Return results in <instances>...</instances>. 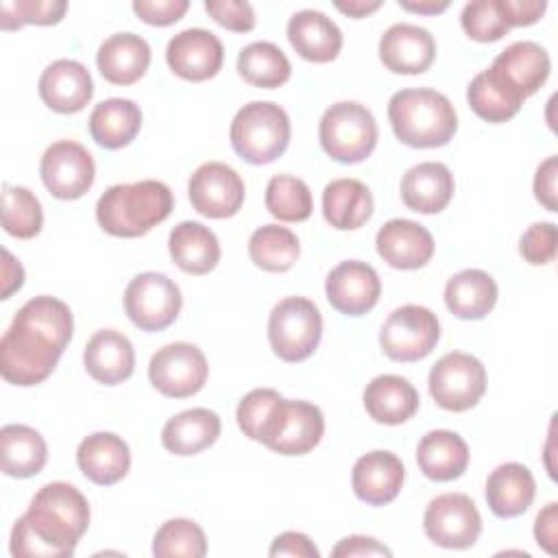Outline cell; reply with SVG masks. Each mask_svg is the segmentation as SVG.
I'll return each mask as SVG.
<instances>
[{
  "instance_id": "36",
  "label": "cell",
  "mask_w": 558,
  "mask_h": 558,
  "mask_svg": "<svg viewBox=\"0 0 558 558\" xmlns=\"http://www.w3.org/2000/svg\"><path fill=\"white\" fill-rule=\"evenodd\" d=\"M373 214V194L357 179H333L323 190V216L338 231L360 229Z\"/></svg>"
},
{
  "instance_id": "53",
  "label": "cell",
  "mask_w": 558,
  "mask_h": 558,
  "mask_svg": "<svg viewBox=\"0 0 558 558\" xmlns=\"http://www.w3.org/2000/svg\"><path fill=\"white\" fill-rule=\"evenodd\" d=\"M534 538L536 543L547 551L556 554V541H558V504L549 501L538 514L534 523Z\"/></svg>"
},
{
  "instance_id": "15",
  "label": "cell",
  "mask_w": 558,
  "mask_h": 558,
  "mask_svg": "<svg viewBox=\"0 0 558 558\" xmlns=\"http://www.w3.org/2000/svg\"><path fill=\"white\" fill-rule=\"evenodd\" d=\"M325 294L333 310L347 316L371 312L381 294L377 270L360 259L340 262L325 279Z\"/></svg>"
},
{
  "instance_id": "56",
  "label": "cell",
  "mask_w": 558,
  "mask_h": 558,
  "mask_svg": "<svg viewBox=\"0 0 558 558\" xmlns=\"http://www.w3.org/2000/svg\"><path fill=\"white\" fill-rule=\"evenodd\" d=\"M399 7L421 15H436L449 9L447 0H399Z\"/></svg>"
},
{
  "instance_id": "38",
  "label": "cell",
  "mask_w": 558,
  "mask_h": 558,
  "mask_svg": "<svg viewBox=\"0 0 558 558\" xmlns=\"http://www.w3.org/2000/svg\"><path fill=\"white\" fill-rule=\"evenodd\" d=\"M238 72L248 85L275 89L290 78L292 65L286 52L272 41H253L240 50Z\"/></svg>"
},
{
  "instance_id": "52",
  "label": "cell",
  "mask_w": 558,
  "mask_h": 558,
  "mask_svg": "<svg viewBox=\"0 0 558 558\" xmlns=\"http://www.w3.org/2000/svg\"><path fill=\"white\" fill-rule=\"evenodd\" d=\"M508 26H530L541 20L547 9L545 0H501Z\"/></svg>"
},
{
  "instance_id": "55",
  "label": "cell",
  "mask_w": 558,
  "mask_h": 558,
  "mask_svg": "<svg viewBox=\"0 0 558 558\" xmlns=\"http://www.w3.org/2000/svg\"><path fill=\"white\" fill-rule=\"evenodd\" d=\"M338 11H342L349 17H366L368 13L377 11L381 7V0H349V2H333Z\"/></svg>"
},
{
  "instance_id": "37",
  "label": "cell",
  "mask_w": 558,
  "mask_h": 558,
  "mask_svg": "<svg viewBox=\"0 0 558 558\" xmlns=\"http://www.w3.org/2000/svg\"><path fill=\"white\" fill-rule=\"evenodd\" d=\"M48 460V447L44 436L28 425L9 423L0 429V462L2 471L11 477H33Z\"/></svg>"
},
{
  "instance_id": "16",
  "label": "cell",
  "mask_w": 558,
  "mask_h": 558,
  "mask_svg": "<svg viewBox=\"0 0 558 558\" xmlns=\"http://www.w3.org/2000/svg\"><path fill=\"white\" fill-rule=\"evenodd\" d=\"M166 61L177 76L201 83L220 72L225 48L214 33L205 28H185L168 41Z\"/></svg>"
},
{
  "instance_id": "44",
  "label": "cell",
  "mask_w": 558,
  "mask_h": 558,
  "mask_svg": "<svg viewBox=\"0 0 558 558\" xmlns=\"http://www.w3.org/2000/svg\"><path fill=\"white\" fill-rule=\"evenodd\" d=\"M65 0H4L0 2V28L17 31L26 24L52 26L63 20Z\"/></svg>"
},
{
  "instance_id": "35",
  "label": "cell",
  "mask_w": 558,
  "mask_h": 558,
  "mask_svg": "<svg viewBox=\"0 0 558 558\" xmlns=\"http://www.w3.org/2000/svg\"><path fill=\"white\" fill-rule=\"evenodd\" d=\"M466 100L477 118L499 124L514 118L525 98L501 74L486 68L469 83Z\"/></svg>"
},
{
  "instance_id": "31",
  "label": "cell",
  "mask_w": 558,
  "mask_h": 558,
  "mask_svg": "<svg viewBox=\"0 0 558 558\" xmlns=\"http://www.w3.org/2000/svg\"><path fill=\"white\" fill-rule=\"evenodd\" d=\"M168 251L172 262L187 275H207L220 262L216 233L194 220H183L170 231Z\"/></svg>"
},
{
  "instance_id": "1",
  "label": "cell",
  "mask_w": 558,
  "mask_h": 558,
  "mask_svg": "<svg viewBox=\"0 0 558 558\" xmlns=\"http://www.w3.org/2000/svg\"><path fill=\"white\" fill-rule=\"evenodd\" d=\"M74 318L70 307L48 294L26 301L0 340V373L9 384L37 386L50 377L68 342Z\"/></svg>"
},
{
  "instance_id": "19",
  "label": "cell",
  "mask_w": 558,
  "mask_h": 558,
  "mask_svg": "<svg viewBox=\"0 0 558 558\" xmlns=\"http://www.w3.org/2000/svg\"><path fill=\"white\" fill-rule=\"evenodd\" d=\"M379 59L395 74H421L436 59L434 35L418 24H392L379 39Z\"/></svg>"
},
{
  "instance_id": "22",
  "label": "cell",
  "mask_w": 558,
  "mask_h": 558,
  "mask_svg": "<svg viewBox=\"0 0 558 558\" xmlns=\"http://www.w3.org/2000/svg\"><path fill=\"white\" fill-rule=\"evenodd\" d=\"M83 364L92 379L105 386H116L133 375L135 351L122 331L100 329L87 340Z\"/></svg>"
},
{
  "instance_id": "23",
  "label": "cell",
  "mask_w": 558,
  "mask_h": 558,
  "mask_svg": "<svg viewBox=\"0 0 558 558\" xmlns=\"http://www.w3.org/2000/svg\"><path fill=\"white\" fill-rule=\"evenodd\" d=\"M290 46L312 63H329L342 50V31L323 11L303 9L288 20Z\"/></svg>"
},
{
  "instance_id": "10",
  "label": "cell",
  "mask_w": 558,
  "mask_h": 558,
  "mask_svg": "<svg viewBox=\"0 0 558 558\" xmlns=\"http://www.w3.org/2000/svg\"><path fill=\"white\" fill-rule=\"evenodd\" d=\"M183 305L179 286L163 272H140L124 290V312L142 331L170 327Z\"/></svg>"
},
{
  "instance_id": "42",
  "label": "cell",
  "mask_w": 558,
  "mask_h": 558,
  "mask_svg": "<svg viewBox=\"0 0 558 558\" xmlns=\"http://www.w3.org/2000/svg\"><path fill=\"white\" fill-rule=\"evenodd\" d=\"M281 403L283 397L272 388H255L246 392L235 410V418L244 436L264 445L277 423Z\"/></svg>"
},
{
  "instance_id": "50",
  "label": "cell",
  "mask_w": 558,
  "mask_h": 558,
  "mask_svg": "<svg viewBox=\"0 0 558 558\" xmlns=\"http://www.w3.org/2000/svg\"><path fill=\"white\" fill-rule=\"evenodd\" d=\"M333 558H368V556H386L390 558L392 551L379 543L373 536H362V534H353L342 538L333 549H331Z\"/></svg>"
},
{
  "instance_id": "21",
  "label": "cell",
  "mask_w": 558,
  "mask_h": 558,
  "mask_svg": "<svg viewBox=\"0 0 558 558\" xmlns=\"http://www.w3.org/2000/svg\"><path fill=\"white\" fill-rule=\"evenodd\" d=\"M405 480V466L392 451H368L353 464L351 486L357 499L368 506L390 504Z\"/></svg>"
},
{
  "instance_id": "48",
  "label": "cell",
  "mask_w": 558,
  "mask_h": 558,
  "mask_svg": "<svg viewBox=\"0 0 558 558\" xmlns=\"http://www.w3.org/2000/svg\"><path fill=\"white\" fill-rule=\"evenodd\" d=\"M190 9L187 0H135V15L150 26H170L179 22Z\"/></svg>"
},
{
  "instance_id": "14",
  "label": "cell",
  "mask_w": 558,
  "mask_h": 558,
  "mask_svg": "<svg viewBox=\"0 0 558 558\" xmlns=\"http://www.w3.org/2000/svg\"><path fill=\"white\" fill-rule=\"evenodd\" d=\"M242 177L222 161H207L198 166L187 183L192 207L205 218H231L244 203Z\"/></svg>"
},
{
  "instance_id": "54",
  "label": "cell",
  "mask_w": 558,
  "mask_h": 558,
  "mask_svg": "<svg viewBox=\"0 0 558 558\" xmlns=\"http://www.w3.org/2000/svg\"><path fill=\"white\" fill-rule=\"evenodd\" d=\"M0 299H9L15 290L24 286V268L22 264L11 255V251L2 248V270H0Z\"/></svg>"
},
{
  "instance_id": "13",
  "label": "cell",
  "mask_w": 558,
  "mask_h": 558,
  "mask_svg": "<svg viewBox=\"0 0 558 558\" xmlns=\"http://www.w3.org/2000/svg\"><path fill=\"white\" fill-rule=\"evenodd\" d=\"M39 174L54 198L76 201L94 185L96 166L83 144L61 140L50 144L41 155Z\"/></svg>"
},
{
  "instance_id": "8",
  "label": "cell",
  "mask_w": 558,
  "mask_h": 558,
  "mask_svg": "<svg viewBox=\"0 0 558 558\" xmlns=\"http://www.w3.org/2000/svg\"><path fill=\"white\" fill-rule=\"evenodd\" d=\"M438 338L440 323L429 307L401 305L384 320L379 347L395 362H418L436 349Z\"/></svg>"
},
{
  "instance_id": "2",
  "label": "cell",
  "mask_w": 558,
  "mask_h": 558,
  "mask_svg": "<svg viewBox=\"0 0 558 558\" xmlns=\"http://www.w3.org/2000/svg\"><path fill=\"white\" fill-rule=\"evenodd\" d=\"M87 525L85 495L68 482H48L15 521L9 549L15 558H65L74 554Z\"/></svg>"
},
{
  "instance_id": "43",
  "label": "cell",
  "mask_w": 558,
  "mask_h": 558,
  "mask_svg": "<svg viewBox=\"0 0 558 558\" xmlns=\"http://www.w3.org/2000/svg\"><path fill=\"white\" fill-rule=\"evenodd\" d=\"M153 554L157 558H203L207 554V538L203 527L192 519H168L155 532Z\"/></svg>"
},
{
  "instance_id": "45",
  "label": "cell",
  "mask_w": 558,
  "mask_h": 558,
  "mask_svg": "<svg viewBox=\"0 0 558 558\" xmlns=\"http://www.w3.org/2000/svg\"><path fill=\"white\" fill-rule=\"evenodd\" d=\"M462 31L482 44L501 39L510 26L506 22L501 0H473L462 7L460 13Z\"/></svg>"
},
{
  "instance_id": "24",
  "label": "cell",
  "mask_w": 558,
  "mask_h": 558,
  "mask_svg": "<svg viewBox=\"0 0 558 558\" xmlns=\"http://www.w3.org/2000/svg\"><path fill=\"white\" fill-rule=\"evenodd\" d=\"M76 464L89 482L111 486L129 473L131 451L118 434L96 432L81 440L76 449Z\"/></svg>"
},
{
  "instance_id": "26",
  "label": "cell",
  "mask_w": 558,
  "mask_h": 558,
  "mask_svg": "<svg viewBox=\"0 0 558 558\" xmlns=\"http://www.w3.org/2000/svg\"><path fill=\"white\" fill-rule=\"evenodd\" d=\"M453 190V174L440 161H421L401 179V201L408 209L418 214L442 211L449 205Z\"/></svg>"
},
{
  "instance_id": "28",
  "label": "cell",
  "mask_w": 558,
  "mask_h": 558,
  "mask_svg": "<svg viewBox=\"0 0 558 558\" xmlns=\"http://www.w3.org/2000/svg\"><path fill=\"white\" fill-rule=\"evenodd\" d=\"M490 68L501 74L523 98H527L547 81L551 61L541 44L514 41L495 57Z\"/></svg>"
},
{
  "instance_id": "7",
  "label": "cell",
  "mask_w": 558,
  "mask_h": 558,
  "mask_svg": "<svg viewBox=\"0 0 558 558\" xmlns=\"http://www.w3.org/2000/svg\"><path fill=\"white\" fill-rule=\"evenodd\" d=\"M323 336V316L314 301L305 296L281 299L268 316V340L283 362L307 360Z\"/></svg>"
},
{
  "instance_id": "20",
  "label": "cell",
  "mask_w": 558,
  "mask_h": 558,
  "mask_svg": "<svg viewBox=\"0 0 558 558\" xmlns=\"http://www.w3.org/2000/svg\"><path fill=\"white\" fill-rule=\"evenodd\" d=\"M375 246L379 257L399 270L423 268L434 255L432 233L423 225L408 218L388 220L377 231Z\"/></svg>"
},
{
  "instance_id": "39",
  "label": "cell",
  "mask_w": 558,
  "mask_h": 558,
  "mask_svg": "<svg viewBox=\"0 0 558 558\" xmlns=\"http://www.w3.org/2000/svg\"><path fill=\"white\" fill-rule=\"evenodd\" d=\"M299 238L279 225H264L248 238V255L253 264L266 272H286L299 259Z\"/></svg>"
},
{
  "instance_id": "29",
  "label": "cell",
  "mask_w": 558,
  "mask_h": 558,
  "mask_svg": "<svg viewBox=\"0 0 558 558\" xmlns=\"http://www.w3.org/2000/svg\"><path fill=\"white\" fill-rule=\"evenodd\" d=\"M364 408L368 416L384 425H401L418 410L416 388L401 375H377L364 388Z\"/></svg>"
},
{
  "instance_id": "40",
  "label": "cell",
  "mask_w": 558,
  "mask_h": 558,
  "mask_svg": "<svg viewBox=\"0 0 558 558\" xmlns=\"http://www.w3.org/2000/svg\"><path fill=\"white\" fill-rule=\"evenodd\" d=\"M264 203L266 209L283 222H303L314 209L307 183L292 174H275L266 185Z\"/></svg>"
},
{
  "instance_id": "6",
  "label": "cell",
  "mask_w": 558,
  "mask_h": 558,
  "mask_svg": "<svg viewBox=\"0 0 558 558\" xmlns=\"http://www.w3.org/2000/svg\"><path fill=\"white\" fill-rule=\"evenodd\" d=\"M318 137L323 150L338 163L364 161L377 144V122L371 109L360 102L342 100L325 109Z\"/></svg>"
},
{
  "instance_id": "47",
  "label": "cell",
  "mask_w": 558,
  "mask_h": 558,
  "mask_svg": "<svg viewBox=\"0 0 558 558\" xmlns=\"http://www.w3.org/2000/svg\"><path fill=\"white\" fill-rule=\"evenodd\" d=\"M205 11L227 31L248 33L255 28V11L244 0H205Z\"/></svg>"
},
{
  "instance_id": "27",
  "label": "cell",
  "mask_w": 558,
  "mask_h": 558,
  "mask_svg": "<svg viewBox=\"0 0 558 558\" xmlns=\"http://www.w3.org/2000/svg\"><path fill=\"white\" fill-rule=\"evenodd\" d=\"M536 497L532 471L519 462L499 464L486 480V501L495 517L514 519L523 514Z\"/></svg>"
},
{
  "instance_id": "3",
  "label": "cell",
  "mask_w": 558,
  "mask_h": 558,
  "mask_svg": "<svg viewBox=\"0 0 558 558\" xmlns=\"http://www.w3.org/2000/svg\"><path fill=\"white\" fill-rule=\"evenodd\" d=\"M174 207V196L163 181L144 179L105 190L96 203V220L116 238H140L163 222Z\"/></svg>"
},
{
  "instance_id": "12",
  "label": "cell",
  "mask_w": 558,
  "mask_h": 558,
  "mask_svg": "<svg viewBox=\"0 0 558 558\" xmlns=\"http://www.w3.org/2000/svg\"><path fill=\"white\" fill-rule=\"evenodd\" d=\"M423 530L427 538L440 547L466 549L480 538L482 517L469 495L442 493L427 504Z\"/></svg>"
},
{
  "instance_id": "46",
  "label": "cell",
  "mask_w": 558,
  "mask_h": 558,
  "mask_svg": "<svg viewBox=\"0 0 558 558\" xmlns=\"http://www.w3.org/2000/svg\"><path fill=\"white\" fill-rule=\"evenodd\" d=\"M556 251H558V227L554 222H534L523 231L519 240V253L532 266H545L554 262Z\"/></svg>"
},
{
  "instance_id": "4",
  "label": "cell",
  "mask_w": 558,
  "mask_h": 558,
  "mask_svg": "<svg viewBox=\"0 0 558 558\" xmlns=\"http://www.w3.org/2000/svg\"><path fill=\"white\" fill-rule=\"evenodd\" d=\"M388 120L401 144L436 148L449 144L458 131V113L436 89H401L388 100Z\"/></svg>"
},
{
  "instance_id": "32",
  "label": "cell",
  "mask_w": 558,
  "mask_h": 558,
  "mask_svg": "<svg viewBox=\"0 0 558 558\" xmlns=\"http://www.w3.org/2000/svg\"><path fill=\"white\" fill-rule=\"evenodd\" d=\"M416 462L425 477L434 482H451L466 471L469 447L456 432L432 429L418 440Z\"/></svg>"
},
{
  "instance_id": "33",
  "label": "cell",
  "mask_w": 558,
  "mask_h": 558,
  "mask_svg": "<svg viewBox=\"0 0 558 558\" xmlns=\"http://www.w3.org/2000/svg\"><path fill=\"white\" fill-rule=\"evenodd\" d=\"M220 427V416L214 410H183L166 421L161 429V445L174 456H194L218 440Z\"/></svg>"
},
{
  "instance_id": "49",
  "label": "cell",
  "mask_w": 558,
  "mask_h": 558,
  "mask_svg": "<svg viewBox=\"0 0 558 558\" xmlns=\"http://www.w3.org/2000/svg\"><path fill=\"white\" fill-rule=\"evenodd\" d=\"M556 179H558V157H547L534 174V196L547 211H558V192H556Z\"/></svg>"
},
{
  "instance_id": "41",
  "label": "cell",
  "mask_w": 558,
  "mask_h": 558,
  "mask_svg": "<svg viewBox=\"0 0 558 558\" xmlns=\"http://www.w3.org/2000/svg\"><path fill=\"white\" fill-rule=\"evenodd\" d=\"M44 211L37 196L22 185H2V227L9 235L31 240L41 231Z\"/></svg>"
},
{
  "instance_id": "18",
  "label": "cell",
  "mask_w": 558,
  "mask_h": 558,
  "mask_svg": "<svg viewBox=\"0 0 558 558\" xmlns=\"http://www.w3.org/2000/svg\"><path fill=\"white\" fill-rule=\"evenodd\" d=\"M39 98L57 113H78L94 96L89 70L74 59L52 61L39 76Z\"/></svg>"
},
{
  "instance_id": "51",
  "label": "cell",
  "mask_w": 558,
  "mask_h": 558,
  "mask_svg": "<svg viewBox=\"0 0 558 558\" xmlns=\"http://www.w3.org/2000/svg\"><path fill=\"white\" fill-rule=\"evenodd\" d=\"M268 554H270L272 558H277V556L318 558V556H320L318 547H316V545L310 541V536L303 534V532H283V534H279V536L272 541Z\"/></svg>"
},
{
  "instance_id": "9",
  "label": "cell",
  "mask_w": 558,
  "mask_h": 558,
  "mask_svg": "<svg viewBox=\"0 0 558 558\" xmlns=\"http://www.w3.org/2000/svg\"><path fill=\"white\" fill-rule=\"evenodd\" d=\"M427 386L442 410L464 412L486 392V368L475 355L451 351L432 366Z\"/></svg>"
},
{
  "instance_id": "25",
  "label": "cell",
  "mask_w": 558,
  "mask_h": 558,
  "mask_svg": "<svg viewBox=\"0 0 558 558\" xmlns=\"http://www.w3.org/2000/svg\"><path fill=\"white\" fill-rule=\"evenodd\" d=\"M96 65L105 81L113 85H133L150 65V46L135 33H116L98 46Z\"/></svg>"
},
{
  "instance_id": "5",
  "label": "cell",
  "mask_w": 558,
  "mask_h": 558,
  "mask_svg": "<svg viewBox=\"0 0 558 558\" xmlns=\"http://www.w3.org/2000/svg\"><path fill=\"white\" fill-rule=\"evenodd\" d=\"M229 137L238 157L253 166H264L286 153L290 118L277 102L253 100L233 116Z\"/></svg>"
},
{
  "instance_id": "34",
  "label": "cell",
  "mask_w": 558,
  "mask_h": 558,
  "mask_svg": "<svg viewBox=\"0 0 558 558\" xmlns=\"http://www.w3.org/2000/svg\"><path fill=\"white\" fill-rule=\"evenodd\" d=\"M142 129V109L129 98H107L89 113L92 140L107 148L118 150L129 146Z\"/></svg>"
},
{
  "instance_id": "17",
  "label": "cell",
  "mask_w": 558,
  "mask_h": 558,
  "mask_svg": "<svg viewBox=\"0 0 558 558\" xmlns=\"http://www.w3.org/2000/svg\"><path fill=\"white\" fill-rule=\"evenodd\" d=\"M323 434L325 418L318 405L301 399H283L277 423L264 445L281 456H303L320 442Z\"/></svg>"
},
{
  "instance_id": "11",
  "label": "cell",
  "mask_w": 558,
  "mask_h": 558,
  "mask_svg": "<svg viewBox=\"0 0 558 558\" xmlns=\"http://www.w3.org/2000/svg\"><path fill=\"white\" fill-rule=\"evenodd\" d=\"M209 375L205 353L192 342H170L161 347L148 364V379L155 390L170 399L196 395Z\"/></svg>"
},
{
  "instance_id": "30",
  "label": "cell",
  "mask_w": 558,
  "mask_h": 558,
  "mask_svg": "<svg viewBox=\"0 0 558 558\" xmlns=\"http://www.w3.org/2000/svg\"><path fill=\"white\" fill-rule=\"evenodd\" d=\"M499 290L495 279L480 268H464L445 286L447 310L462 320H480L493 312Z\"/></svg>"
}]
</instances>
